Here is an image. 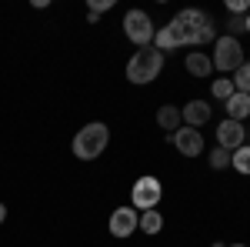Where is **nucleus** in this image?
I'll list each match as a JSON object with an SVG mask.
<instances>
[{
  "instance_id": "nucleus-1",
  "label": "nucleus",
  "mask_w": 250,
  "mask_h": 247,
  "mask_svg": "<svg viewBox=\"0 0 250 247\" xmlns=\"http://www.w3.org/2000/svg\"><path fill=\"white\" fill-rule=\"evenodd\" d=\"M107 144H110L107 124H87V127H80V134L74 137V154H77L80 160H97L100 154L107 151Z\"/></svg>"
},
{
  "instance_id": "nucleus-2",
  "label": "nucleus",
  "mask_w": 250,
  "mask_h": 247,
  "mask_svg": "<svg viewBox=\"0 0 250 247\" xmlns=\"http://www.w3.org/2000/svg\"><path fill=\"white\" fill-rule=\"evenodd\" d=\"M160 67H164V54L157 47H140L127 64V80L130 84H150V80H157Z\"/></svg>"
},
{
  "instance_id": "nucleus-3",
  "label": "nucleus",
  "mask_w": 250,
  "mask_h": 247,
  "mask_svg": "<svg viewBox=\"0 0 250 247\" xmlns=\"http://www.w3.org/2000/svg\"><path fill=\"white\" fill-rule=\"evenodd\" d=\"M173 23L184 30V40L187 44H207V40H213V20L204 14V10H180L177 17H173Z\"/></svg>"
},
{
  "instance_id": "nucleus-4",
  "label": "nucleus",
  "mask_w": 250,
  "mask_h": 247,
  "mask_svg": "<svg viewBox=\"0 0 250 247\" xmlns=\"http://www.w3.org/2000/svg\"><path fill=\"white\" fill-rule=\"evenodd\" d=\"M244 64V47L237 37H217L213 44V67L217 70H237Z\"/></svg>"
},
{
  "instance_id": "nucleus-5",
  "label": "nucleus",
  "mask_w": 250,
  "mask_h": 247,
  "mask_svg": "<svg viewBox=\"0 0 250 247\" xmlns=\"http://www.w3.org/2000/svg\"><path fill=\"white\" fill-rule=\"evenodd\" d=\"M160 194H164V187H160V180L157 177H140L134 184V190H130V207L134 210H154L157 204H160Z\"/></svg>"
},
{
  "instance_id": "nucleus-6",
  "label": "nucleus",
  "mask_w": 250,
  "mask_h": 247,
  "mask_svg": "<svg viewBox=\"0 0 250 247\" xmlns=\"http://www.w3.org/2000/svg\"><path fill=\"white\" fill-rule=\"evenodd\" d=\"M124 34L134 40L137 47H147L150 40H154V23H150V17L144 14V10H130L127 17H124Z\"/></svg>"
},
{
  "instance_id": "nucleus-7",
  "label": "nucleus",
  "mask_w": 250,
  "mask_h": 247,
  "mask_svg": "<svg viewBox=\"0 0 250 247\" xmlns=\"http://www.w3.org/2000/svg\"><path fill=\"white\" fill-rule=\"evenodd\" d=\"M170 144L180 154H187V157H197V154L204 151V137L197 134V127H180V131H173L170 134Z\"/></svg>"
},
{
  "instance_id": "nucleus-8",
  "label": "nucleus",
  "mask_w": 250,
  "mask_h": 247,
  "mask_svg": "<svg viewBox=\"0 0 250 247\" xmlns=\"http://www.w3.org/2000/svg\"><path fill=\"white\" fill-rule=\"evenodd\" d=\"M244 137H247V131H244L240 120H230V117H227V120L217 127V140H220V147L230 151V154L237 151V147H244Z\"/></svg>"
},
{
  "instance_id": "nucleus-9",
  "label": "nucleus",
  "mask_w": 250,
  "mask_h": 247,
  "mask_svg": "<svg viewBox=\"0 0 250 247\" xmlns=\"http://www.w3.org/2000/svg\"><path fill=\"white\" fill-rule=\"evenodd\" d=\"M137 217H140V214H137L134 207H117L114 214H110V234H114V237H130L137 230Z\"/></svg>"
},
{
  "instance_id": "nucleus-10",
  "label": "nucleus",
  "mask_w": 250,
  "mask_h": 247,
  "mask_svg": "<svg viewBox=\"0 0 250 247\" xmlns=\"http://www.w3.org/2000/svg\"><path fill=\"white\" fill-rule=\"evenodd\" d=\"M154 40H157V50H160V54H164V50H173V47H184V44H187V40H184V30H180L173 20L167 23V27H160V30H157Z\"/></svg>"
},
{
  "instance_id": "nucleus-11",
  "label": "nucleus",
  "mask_w": 250,
  "mask_h": 247,
  "mask_svg": "<svg viewBox=\"0 0 250 247\" xmlns=\"http://www.w3.org/2000/svg\"><path fill=\"white\" fill-rule=\"evenodd\" d=\"M180 117L187 120V127H200L210 120V104L207 100H190L187 107H180Z\"/></svg>"
},
{
  "instance_id": "nucleus-12",
  "label": "nucleus",
  "mask_w": 250,
  "mask_h": 247,
  "mask_svg": "<svg viewBox=\"0 0 250 247\" xmlns=\"http://www.w3.org/2000/svg\"><path fill=\"white\" fill-rule=\"evenodd\" d=\"M157 124H160V131H167V137H170L173 131H180V124H184V117H180V107H173V104H164V107L157 111Z\"/></svg>"
},
{
  "instance_id": "nucleus-13",
  "label": "nucleus",
  "mask_w": 250,
  "mask_h": 247,
  "mask_svg": "<svg viewBox=\"0 0 250 247\" xmlns=\"http://www.w3.org/2000/svg\"><path fill=\"white\" fill-rule=\"evenodd\" d=\"M227 114H230V120H244V117H250V94L233 90V97L227 100Z\"/></svg>"
},
{
  "instance_id": "nucleus-14",
  "label": "nucleus",
  "mask_w": 250,
  "mask_h": 247,
  "mask_svg": "<svg viewBox=\"0 0 250 247\" xmlns=\"http://www.w3.org/2000/svg\"><path fill=\"white\" fill-rule=\"evenodd\" d=\"M187 74L193 77H210L213 74V60L207 54H187Z\"/></svg>"
},
{
  "instance_id": "nucleus-15",
  "label": "nucleus",
  "mask_w": 250,
  "mask_h": 247,
  "mask_svg": "<svg viewBox=\"0 0 250 247\" xmlns=\"http://www.w3.org/2000/svg\"><path fill=\"white\" fill-rule=\"evenodd\" d=\"M137 227L144 230V234H160V230H164V217L157 214V207H154V210H140Z\"/></svg>"
},
{
  "instance_id": "nucleus-16",
  "label": "nucleus",
  "mask_w": 250,
  "mask_h": 247,
  "mask_svg": "<svg viewBox=\"0 0 250 247\" xmlns=\"http://www.w3.org/2000/svg\"><path fill=\"white\" fill-rule=\"evenodd\" d=\"M230 167L240 174H250V147L244 144V147H237V151L230 154Z\"/></svg>"
},
{
  "instance_id": "nucleus-17",
  "label": "nucleus",
  "mask_w": 250,
  "mask_h": 247,
  "mask_svg": "<svg viewBox=\"0 0 250 247\" xmlns=\"http://www.w3.org/2000/svg\"><path fill=\"white\" fill-rule=\"evenodd\" d=\"M233 90H240V94H250V60H244V64L237 67V77H233Z\"/></svg>"
},
{
  "instance_id": "nucleus-18",
  "label": "nucleus",
  "mask_w": 250,
  "mask_h": 247,
  "mask_svg": "<svg viewBox=\"0 0 250 247\" xmlns=\"http://www.w3.org/2000/svg\"><path fill=\"white\" fill-rule=\"evenodd\" d=\"M213 97H217V100H224V104H227V100H230L233 97V80H227V77H220V80H213Z\"/></svg>"
},
{
  "instance_id": "nucleus-19",
  "label": "nucleus",
  "mask_w": 250,
  "mask_h": 247,
  "mask_svg": "<svg viewBox=\"0 0 250 247\" xmlns=\"http://www.w3.org/2000/svg\"><path fill=\"white\" fill-rule=\"evenodd\" d=\"M227 164H230V151L217 147V151L210 154V167H213V171H220V167H227Z\"/></svg>"
},
{
  "instance_id": "nucleus-20",
  "label": "nucleus",
  "mask_w": 250,
  "mask_h": 247,
  "mask_svg": "<svg viewBox=\"0 0 250 247\" xmlns=\"http://www.w3.org/2000/svg\"><path fill=\"white\" fill-rule=\"evenodd\" d=\"M227 10H230L233 17H244L250 10V0H227Z\"/></svg>"
},
{
  "instance_id": "nucleus-21",
  "label": "nucleus",
  "mask_w": 250,
  "mask_h": 247,
  "mask_svg": "<svg viewBox=\"0 0 250 247\" xmlns=\"http://www.w3.org/2000/svg\"><path fill=\"white\" fill-rule=\"evenodd\" d=\"M110 7H114V0H90V14H97V17L104 10H110Z\"/></svg>"
},
{
  "instance_id": "nucleus-22",
  "label": "nucleus",
  "mask_w": 250,
  "mask_h": 247,
  "mask_svg": "<svg viewBox=\"0 0 250 247\" xmlns=\"http://www.w3.org/2000/svg\"><path fill=\"white\" fill-rule=\"evenodd\" d=\"M227 30H230L227 37H237V34L244 30V17H230V20H227Z\"/></svg>"
},
{
  "instance_id": "nucleus-23",
  "label": "nucleus",
  "mask_w": 250,
  "mask_h": 247,
  "mask_svg": "<svg viewBox=\"0 0 250 247\" xmlns=\"http://www.w3.org/2000/svg\"><path fill=\"white\" fill-rule=\"evenodd\" d=\"M3 217H7V207H3V204H0V224H3Z\"/></svg>"
},
{
  "instance_id": "nucleus-24",
  "label": "nucleus",
  "mask_w": 250,
  "mask_h": 247,
  "mask_svg": "<svg viewBox=\"0 0 250 247\" xmlns=\"http://www.w3.org/2000/svg\"><path fill=\"white\" fill-rule=\"evenodd\" d=\"M244 30H250V17H244Z\"/></svg>"
},
{
  "instance_id": "nucleus-25",
  "label": "nucleus",
  "mask_w": 250,
  "mask_h": 247,
  "mask_svg": "<svg viewBox=\"0 0 250 247\" xmlns=\"http://www.w3.org/2000/svg\"><path fill=\"white\" fill-rule=\"evenodd\" d=\"M210 247H227V244H220V241H213V244Z\"/></svg>"
},
{
  "instance_id": "nucleus-26",
  "label": "nucleus",
  "mask_w": 250,
  "mask_h": 247,
  "mask_svg": "<svg viewBox=\"0 0 250 247\" xmlns=\"http://www.w3.org/2000/svg\"><path fill=\"white\" fill-rule=\"evenodd\" d=\"M227 247H244V244H227Z\"/></svg>"
}]
</instances>
